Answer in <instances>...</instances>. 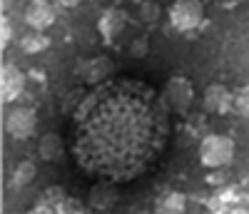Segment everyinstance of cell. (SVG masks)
I'll return each instance as SVG.
<instances>
[{"instance_id": "8fae6325", "label": "cell", "mask_w": 249, "mask_h": 214, "mask_svg": "<svg viewBox=\"0 0 249 214\" xmlns=\"http://www.w3.org/2000/svg\"><path fill=\"white\" fill-rule=\"evenodd\" d=\"M37 149H40V157H43L45 162H55V160L62 157V152H65V144H62V137L60 135L48 132V135L40 137Z\"/></svg>"}, {"instance_id": "5bb4252c", "label": "cell", "mask_w": 249, "mask_h": 214, "mask_svg": "<svg viewBox=\"0 0 249 214\" xmlns=\"http://www.w3.org/2000/svg\"><path fill=\"white\" fill-rule=\"evenodd\" d=\"M157 212H184V197L182 195H167L160 204H157Z\"/></svg>"}, {"instance_id": "9a60e30c", "label": "cell", "mask_w": 249, "mask_h": 214, "mask_svg": "<svg viewBox=\"0 0 249 214\" xmlns=\"http://www.w3.org/2000/svg\"><path fill=\"white\" fill-rule=\"evenodd\" d=\"M234 110H237V115L249 120V85H244V88L237 90V95H234Z\"/></svg>"}, {"instance_id": "4fadbf2b", "label": "cell", "mask_w": 249, "mask_h": 214, "mask_svg": "<svg viewBox=\"0 0 249 214\" xmlns=\"http://www.w3.org/2000/svg\"><path fill=\"white\" fill-rule=\"evenodd\" d=\"M68 195L62 192L60 187H50L45 195H43V199H40L37 204H35V209L33 212H57V207H60V202L65 199Z\"/></svg>"}, {"instance_id": "30bf717a", "label": "cell", "mask_w": 249, "mask_h": 214, "mask_svg": "<svg viewBox=\"0 0 249 214\" xmlns=\"http://www.w3.org/2000/svg\"><path fill=\"white\" fill-rule=\"evenodd\" d=\"M124 23H127V15H124V10L112 5V8H107L105 13L100 15L97 30H100V35H102V40H105V42H112V40L124 30Z\"/></svg>"}, {"instance_id": "6da1fadb", "label": "cell", "mask_w": 249, "mask_h": 214, "mask_svg": "<svg viewBox=\"0 0 249 214\" xmlns=\"http://www.w3.org/2000/svg\"><path fill=\"white\" fill-rule=\"evenodd\" d=\"M170 107L137 77H110L82 97L72 115L70 152L85 175L132 182L162 160Z\"/></svg>"}, {"instance_id": "2e32d148", "label": "cell", "mask_w": 249, "mask_h": 214, "mask_svg": "<svg viewBox=\"0 0 249 214\" xmlns=\"http://www.w3.org/2000/svg\"><path fill=\"white\" fill-rule=\"evenodd\" d=\"M23 48H25V53H40L43 48H48V37L40 35V30H33V35H28L23 40Z\"/></svg>"}, {"instance_id": "7c38bea8", "label": "cell", "mask_w": 249, "mask_h": 214, "mask_svg": "<svg viewBox=\"0 0 249 214\" xmlns=\"http://www.w3.org/2000/svg\"><path fill=\"white\" fill-rule=\"evenodd\" d=\"M35 175H37V169H35L33 162H20V164L15 167L13 177H10V189H23V187H28V184L35 179Z\"/></svg>"}, {"instance_id": "ac0fdd59", "label": "cell", "mask_w": 249, "mask_h": 214, "mask_svg": "<svg viewBox=\"0 0 249 214\" xmlns=\"http://www.w3.org/2000/svg\"><path fill=\"white\" fill-rule=\"evenodd\" d=\"M57 212L60 214H82V212H88V207L82 204L80 199H72V197H65L60 202V207H57Z\"/></svg>"}, {"instance_id": "ffe728a7", "label": "cell", "mask_w": 249, "mask_h": 214, "mask_svg": "<svg viewBox=\"0 0 249 214\" xmlns=\"http://www.w3.org/2000/svg\"><path fill=\"white\" fill-rule=\"evenodd\" d=\"M55 3H57V5H62V8H75V5L80 3V0H55Z\"/></svg>"}, {"instance_id": "d6986e66", "label": "cell", "mask_w": 249, "mask_h": 214, "mask_svg": "<svg viewBox=\"0 0 249 214\" xmlns=\"http://www.w3.org/2000/svg\"><path fill=\"white\" fill-rule=\"evenodd\" d=\"M8 40H10V23H8V18L0 20V45H8Z\"/></svg>"}, {"instance_id": "7a4b0ae2", "label": "cell", "mask_w": 249, "mask_h": 214, "mask_svg": "<svg viewBox=\"0 0 249 214\" xmlns=\"http://www.w3.org/2000/svg\"><path fill=\"white\" fill-rule=\"evenodd\" d=\"M199 160L204 167L219 169L234 160V140L227 135H210L199 144Z\"/></svg>"}, {"instance_id": "9c48e42d", "label": "cell", "mask_w": 249, "mask_h": 214, "mask_svg": "<svg viewBox=\"0 0 249 214\" xmlns=\"http://www.w3.org/2000/svg\"><path fill=\"white\" fill-rule=\"evenodd\" d=\"M25 23L33 28V30H48L53 23H55V10L48 0H33L25 8Z\"/></svg>"}, {"instance_id": "3957f363", "label": "cell", "mask_w": 249, "mask_h": 214, "mask_svg": "<svg viewBox=\"0 0 249 214\" xmlns=\"http://www.w3.org/2000/svg\"><path fill=\"white\" fill-rule=\"evenodd\" d=\"M170 23L179 33L197 30L204 20V5L202 0H175L170 5Z\"/></svg>"}, {"instance_id": "44dd1931", "label": "cell", "mask_w": 249, "mask_h": 214, "mask_svg": "<svg viewBox=\"0 0 249 214\" xmlns=\"http://www.w3.org/2000/svg\"><path fill=\"white\" fill-rule=\"evenodd\" d=\"M117 3H124V0H117ZM132 3H140V0H132Z\"/></svg>"}, {"instance_id": "ba28073f", "label": "cell", "mask_w": 249, "mask_h": 214, "mask_svg": "<svg viewBox=\"0 0 249 214\" xmlns=\"http://www.w3.org/2000/svg\"><path fill=\"white\" fill-rule=\"evenodd\" d=\"M77 72H80V77H82L85 85H100V82L110 80V75H112V60L105 57V55H100L95 60L82 62Z\"/></svg>"}, {"instance_id": "5b68a950", "label": "cell", "mask_w": 249, "mask_h": 214, "mask_svg": "<svg viewBox=\"0 0 249 214\" xmlns=\"http://www.w3.org/2000/svg\"><path fill=\"white\" fill-rule=\"evenodd\" d=\"M37 127V112L33 107H15L5 117V130L13 140H28Z\"/></svg>"}, {"instance_id": "52a82bcc", "label": "cell", "mask_w": 249, "mask_h": 214, "mask_svg": "<svg viewBox=\"0 0 249 214\" xmlns=\"http://www.w3.org/2000/svg\"><path fill=\"white\" fill-rule=\"evenodd\" d=\"M25 90V75L15 65H3L0 70V97L3 102H15Z\"/></svg>"}, {"instance_id": "277c9868", "label": "cell", "mask_w": 249, "mask_h": 214, "mask_svg": "<svg viewBox=\"0 0 249 214\" xmlns=\"http://www.w3.org/2000/svg\"><path fill=\"white\" fill-rule=\"evenodd\" d=\"M162 97L175 115H187L192 107V100H195L192 82L187 77H170L162 88Z\"/></svg>"}, {"instance_id": "8992f818", "label": "cell", "mask_w": 249, "mask_h": 214, "mask_svg": "<svg viewBox=\"0 0 249 214\" xmlns=\"http://www.w3.org/2000/svg\"><path fill=\"white\" fill-rule=\"evenodd\" d=\"M202 102H204L207 112L227 115V112H232V107H234V95L230 92V88H224V85H219V82H212V85H207Z\"/></svg>"}, {"instance_id": "e0dca14e", "label": "cell", "mask_w": 249, "mask_h": 214, "mask_svg": "<svg viewBox=\"0 0 249 214\" xmlns=\"http://www.w3.org/2000/svg\"><path fill=\"white\" fill-rule=\"evenodd\" d=\"M140 18H142V23L152 25L155 20L160 18V5H157V3H150V0H144V3H140Z\"/></svg>"}]
</instances>
